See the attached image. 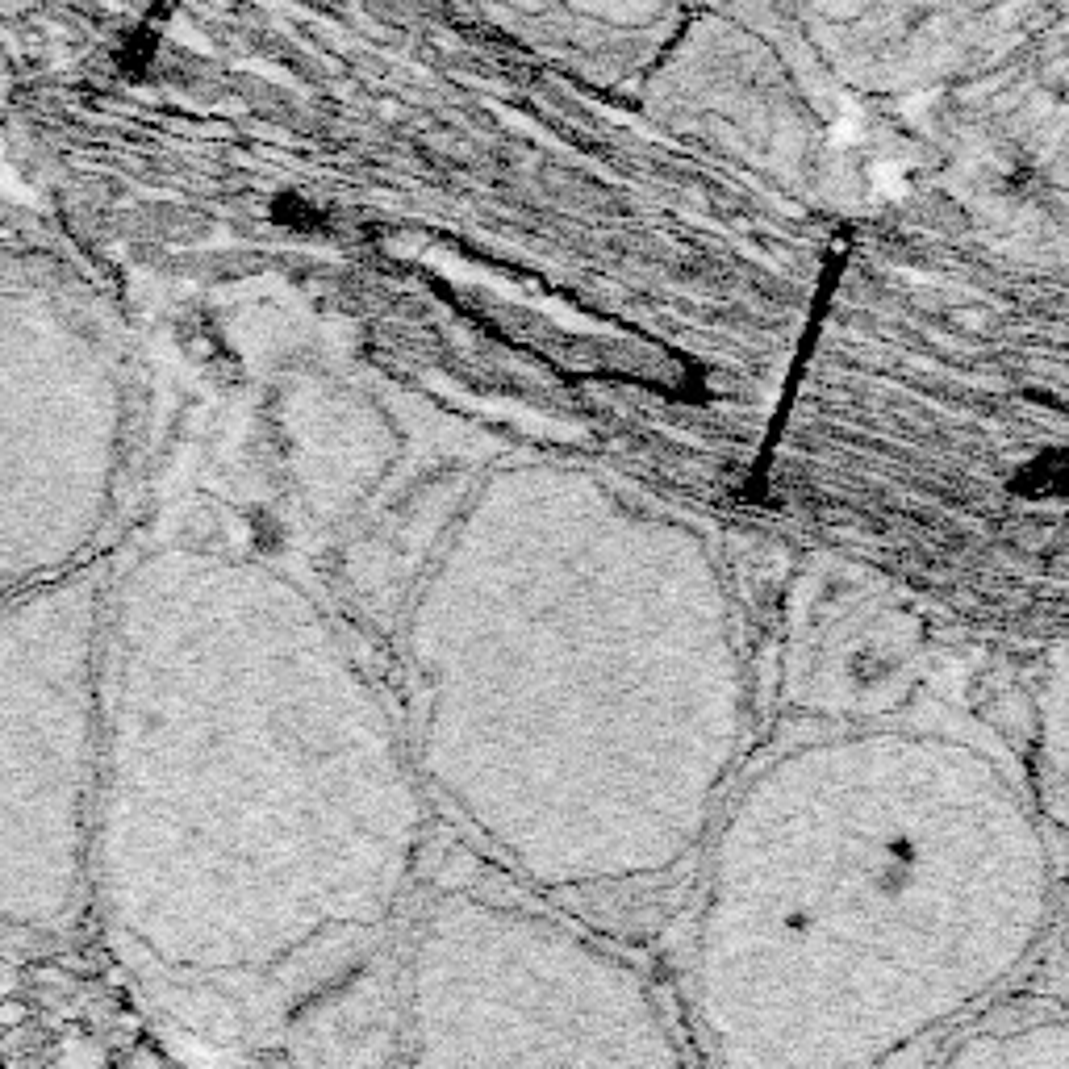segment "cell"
<instances>
[{"mask_svg":"<svg viewBox=\"0 0 1069 1069\" xmlns=\"http://www.w3.org/2000/svg\"><path fill=\"white\" fill-rule=\"evenodd\" d=\"M1044 798H1049V823L1069 840V669H1057L1044 702Z\"/></svg>","mask_w":1069,"mask_h":1069,"instance_id":"6da1fadb","label":"cell"},{"mask_svg":"<svg viewBox=\"0 0 1069 1069\" xmlns=\"http://www.w3.org/2000/svg\"><path fill=\"white\" fill-rule=\"evenodd\" d=\"M59 1069H105L101 1044L88 1040V1036H67L63 1053H59Z\"/></svg>","mask_w":1069,"mask_h":1069,"instance_id":"7a4b0ae2","label":"cell"},{"mask_svg":"<svg viewBox=\"0 0 1069 1069\" xmlns=\"http://www.w3.org/2000/svg\"><path fill=\"white\" fill-rule=\"evenodd\" d=\"M21 1019H26V1007H21V1003H13V999H9V1003H5V1028H17Z\"/></svg>","mask_w":1069,"mask_h":1069,"instance_id":"3957f363","label":"cell"}]
</instances>
